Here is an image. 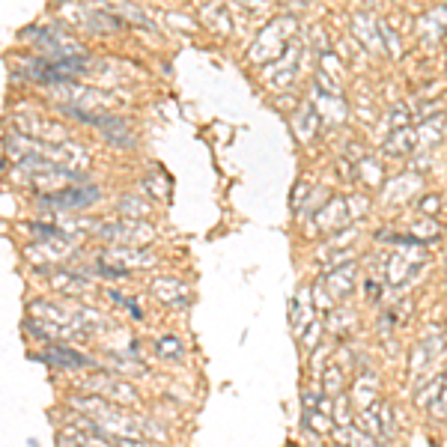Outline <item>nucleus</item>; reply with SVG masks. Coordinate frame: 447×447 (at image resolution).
Returning a JSON list of instances; mask_svg holds the SVG:
<instances>
[{
	"label": "nucleus",
	"mask_w": 447,
	"mask_h": 447,
	"mask_svg": "<svg viewBox=\"0 0 447 447\" xmlns=\"http://www.w3.org/2000/svg\"><path fill=\"white\" fill-rule=\"evenodd\" d=\"M42 364L48 367H57V370H81V367H96L93 358H86L75 349H69V346H60V343H48V349L39 355Z\"/></svg>",
	"instance_id": "f257e3e1"
},
{
	"label": "nucleus",
	"mask_w": 447,
	"mask_h": 447,
	"mask_svg": "<svg viewBox=\"0 0 447 447\" xmlns=\"http://www.w3.org/2000/svg\"><path fill=\"white\" fill-rule=\"evenodd\" d=\"M319 286L322 293L328 295V301H340L352 293L355 286V266H343V268H334V271H325L319 278Z\"/></svg>",
	"instance_id": "f03ea898"
},
{
	"label": "nucleus",
	"mask_w": 447,
	"mask_h": 447,
	"mask_svg": "<svg viewBox=\"0 0 447 447\" xmlns=\"http://www.w3.org/2000/svg\"><path fill=\"white\" fill-rule=\"evenodd\" d=\"M96 200H98V188H93V185H75V188H63L45 197V203L60 206V209H84V206H93Z\"/></svg>",
	"instance_id": "7ed1b4c3"
},
{
	"label": "nucleus",
	"mask_w": 447,
	"mask_h": 447,
	"mask_svg": "<svg viewBox=\"0 0 447 447\" xmlns=\"http://www.w3.org/2000/svg\"><path fill=\"white\" fill-rule=\"evenodd\" d=\"M105 259L108 263H113L117 268H137V266H149L155 263V256L147 254V251H140V248H111L105 251Z\"/></svg>",
	"instance_id": "20e7f679"
},
{
	"label": "nucleus",
	"mask_w": 447,
	"mask_h": 447,
	"mask_svg": "<svg viewBox=\"0 0 447 447\" xmlns=\"http://www.w3.org/2000/svg\"><path fill=\"white\" fill-rule=\"evenodd\" d=\"M51 283L57 286L60 293H81L90 286V281H86L84 275H78V271H60L57 278H51Z\"/></svg>",
	"instance_id": "39448f33"
},
{
	"label": "nucleus",
	"mask_w": 447,
	"mask_h": 447,
	"mask_svg": "<svg viewBox=\"0 0 447 447\" xmlns=\"http://www.w3.org/2000/svg\"><path fill=\"white\" fill-rule=\"evenodd\" d=\"M84 387H102L98 394H111V397H117V400H132L135 402V394L128 391L125 385H117V382H111V379H105V376H96V379H90Z\"/></svg>",
	"instance_id": "423d86ee"
},
{
	"label": "nucleus",
	"mask_w": 447,
	"mask_h": 447,
	"mask_svg": "<svg viewBox=\"0 0 447 447\" xmlns=\"http://www.w3.org/2000/svg\"><path fill=\"white\" fill-rule=\"evenodd\" d=\"M152 293L162 298V301H176L173 295L185 293V286H182L179 281H155V283H152Z\"/></svg>",
	"instance_id": "0eeeda50"
},
{
	"label": "nucleus",
	"mask_w": 447,
	"mask_h": 447,
	"mask_svg": "<svg viewBox=\"0 0 447 447\" xmlns=\"http://www.w3.org/2000/svg\"><path fill=\"white\" fill-rule=\"evenodd\" d=\"M155 349H158V355L162 358H182V340H176V337H164V340H158L155 343Z\"/></svg>",
	"instance_id": "6e6552de"
},
{
	"label": "nucleus",
	"mask_w": 447,
	"mask_h": 447,
	"mask_svg": "<svg viewBox=\"0 0 447 447\" xmlns=\"http://www.w3.org/2000/svg\"><path fill=\"white\" fill-rule=\"evenodd\" d=\"M322 385H325V394H331V397H340V387H343V376H340V370L331 364L328 370H325V376H322Z\"/></svg>",
	"instance_id": "1a4fd4ad"
},
{
	"label": "nucleus",
	"mask_w": 447,
	"mask_h": 447,
	"mask_svg": "<svg viewBox=\"0 0 447 447\" xmlns=\"http://www.w3.org/2000/svg\"><path fill=\"white\" fill-rule=\"evenodd\" d=\"M108 295H111L113 301H117V305H123V307H125L128 313L135 316V319H143V310L137 307V301H135V298H125V295H123V293H117V290H111Z\"/></svg>",
	"instance_id": "9d476101"
},
{
	"label": "nucleus",
	"mask_w": 447,
	"mask_h": 447,
	"mask_svg": "<svg viewBox=\"0 0 447 447\" xmlns=\"http://www.w3.org/2000/svg\"><path fill=\"white\" fill-rule=\"evenodd\" d=\"M379 417H382V436H385V441L394 438V412H391V406H379Z\"/></svg>",
	"instance_id": "9b49d317"
},
{
	"label": "nucleus",
	"mask_w": 447,
	"mask_h": 447,
	"mask_svg": "<svg viewBox=\"0 0 447 447\" xmlns=\"http://www.w3.org/2000/svg\"><path fill=\"white\" fill-rule=\"evenodd\" d=\"M364 293H367L370 301H379V298H382V283H379V281H367V283H364Z\"/></svg>",
	"instance_id": "f8f14e48"
}]
</instances>
